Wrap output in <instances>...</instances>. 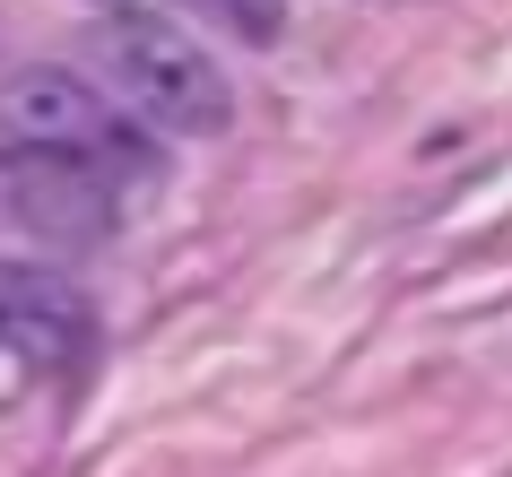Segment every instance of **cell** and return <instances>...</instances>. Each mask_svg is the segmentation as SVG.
Listing matches in <instances>:
<instances>
[{
  "label": "cell",
  "instance_id": "277c9868",
  "mask_svg": "<svg viewBox=\"0 0 512 477\" xmlns=\"http://www.w3.org/2000/svg\"><path fill=\"white\" fill-rule=\"evenodd\" d=\"M105 9H113V18H131V9H157V0H105Z\"/></svg>",
  "mask_w": 512,
  "mask_h": 477
},
{
  "label": "cell",
  "instance_id": "7a4b0ae2",
  "mask_svg": "<svg viewBox=\"0 0 512 477\" xmlns=\"http://www.w3.org/2000/svg\"><path fill=\"white\" fill-rule=\"evenodd\" d=\"M122 148V122L79 70L27 61L0 79V174H87Z\"/></svg>",
  "mask_w": 512,
  "mask_h": 477
},
{
  "label": "cell",
  "instance_id": "6da1fadb",
  "mask_svg": "<svg viewBox=\"0 0 512 477\" xmlns=\"http://www.w3.org/2000/svg\"><path fill=\"white\" fill-rule=\"evenodd\" d=\"M96 70L139 122H157L174 139H217L235 122V87L200 53V35L174 27L165 9H131V18H105L96 27Z\"/></svg>",
  "mask_w": 512,
  "mask_h": 477
},
{
  "label": "cell",
  "instance_id": "3957f363",
  "mask_svg": "<svg viewBox=\"0 0 512 477\" xmlns=\"http://www.w3.org/2000/svg\"><path fill=\"white\" fill-rule=\"evenodd\" d=\"M87 295L44 261H0V391L87 356Z\"/></svg>",
  "mask_w": 512,
  "mask_h": 477
}]
</instances>
